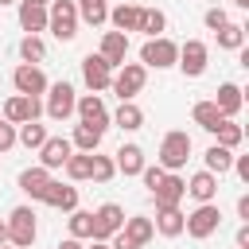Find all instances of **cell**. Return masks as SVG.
<instances>
[{
    "instance_id": "obj_1",
    "label": "cell",
    "mask_w": 249,
    "mask_h": 249,
    "mask_svg": "<svg viewBox=\"0 0 249 249\" xmlns=\"http://www.w3.org/2000/svg\"><path fill=\"white\" fill-rule=\"evenodd\" d=\"M47 31L58 43H70L78 35V8H74V0H51L47 4Z\"/></svg>"
},
{
    "instance_id": "obj_2",
    "label": "cell",
    "mask_w": 249,
    "mask_h": 249,
    "mask_svg": "<svg viewBox=\"0 0 249 249\" xmlns=\"http://www.w3.org/2000/svg\"><path fill=\"white\" fill-rule=\"evenodd\" d=\"M4 226H8V245H16V249H31L35 245L39 226H35V210L31 206H16L4 218Z\"/></svg>"
},
{
    "instance_id": "obj_3",
    "label": "cell",
    "mask_w": 249,
    "mask_h": 249,
    "mask_svg": "<svg viewBox=\"0 0 249 249\" xmlns=\"http://www.w3.org/2000/svg\"><path fill=\"white\" fill-rule=\"evenodd\" d=\"M175 58H179V43H171L167 35H160V39H144V47H140V66L148 70H167V66H175Z\"/></svg>"
},
{
    "instance_id": "obj_4",
    "label": "cell",
    "mask_w": 249,
    "mask_h": 249,
    "mask_svg": "<svg viewBox=\"0 0 249 249\" xmlns=\"http://www.w3.org/2000/svg\"><path fill=\"white\" fill-rule=\"evenodd\" d=\"M218 226H222V210H218L214 202H198V210L187 214L183 233H191L195 241H206L210 233H218Z\"/></svg>"
},
{
    "instance_id": "obj_5",
    "label": "cell",
    "mask_w": 249,
    "mask_h": 249,
    "mask_svg": "<svg viewBox=\"0 0 249 249\" xmlns=\"http://www.w3.org/2000/svg\"><path fill=\"white\" fill-rule=\"evenodd\" d=\"M144 82H148V70L140 66V62H121V70L113 74V82H109V89L121 97V101H132L140 89H144Z\"/></svg>"
},
{
    "instance_id": "obj_6",
    "label": "cell",
    "mask_w": 249,
    "mask_h": 249,
    "mask_svg": "<svg viewBox=\"0 0 249 249\" xmlns=\"http://www.w3.org/2000/svg\"><path fill=\"white\" fill-rule=\"evenodd\" d=\"M187 156H191V136L183 128H171L163 136V144H160V167L163 171H179L187 163Z\"/></svg>"
},
{
    "instance_id": "obj_7",
    "label": "cell",
    "mask_w": 249,
    "mask_h": 249,
    "mask_svg": "<svg viewBox=\"0 0 249 249\" xmlns=\"http://www.w3.org/2000/svg\"><path fill=\"white\" fill-rule=\"evenodd\" d=\"M74 101H78L74 86H70V82H54V86H47V105H43V113H47L51 121H66V117H74Z\"/></svg>"
},
{
    "instance_id": "obj_8",
    "label": "cell",
    "mask_w": 249,
    "mask_h": 249,
    "mask_svg": "<svg viewBox=\"0 0 249 249\" xmlns=\"http://www.w3.org/2000/svg\"><path fill=\"white\" fill-rule=\"evenodd\" d=\"M206 62H210V51H206V43H202V39H187V43L179 47L175 66H179L187 78H202V74H206Z\"/></svg>"
},
{
    "instance_id": "obj_9",
    "label": "cell",
    "mask_w": 249,
    "mask_h": 249,
    "mask_svg": "<svg viewBox=\"0 0 249 249\" xmlns=\"http://www.w3.org/2000/svg\"><path fill=\"white\" fill-rule=\"evenodd\" d=\"M93 214V237L89 241H109L113 233H121V226H124V210L117 206V202H101L97 210H89Z\"/></svg>"
},
{
    "instance_id": "obj_10",
    "label": "cell",
    "mask_w": 249,
    "mask_h": 249,
    "mask_svg": "<svg viewBox=\"0 0 249 249\" xmlns=\"http://www.w3.org/2000/svg\"><path fill=\"white\" fill-rule=\"evenodd\" d=\"M12 82H16V93H23V97H39V93H47V74L39 70V66H31V62H19L16 70H12Z\"/></svg>"
},
{
    "instance_id": "obj_11",
    "label": "cell",
    "mask_w": 249,
    "mask_h": 249,
    "mask_svg": "<svg viewBox=\"0 0 249 249\" xmlns=\"http://www.w3.org/2000/svg\"><path fill=\"white\" fill-rule=\"evenodd\" d=\"M39 113H43V101H39V97L16 93V97L4 101V117H0V121H8V124H27V121H39Z\"/></svg>"
},
{
    "instance_id": "obj_12",
    "label": "cell",
    "mask_w": 249,
    "mask_h": 249,
    "mask_svg": "<svg viewBox=\"0 0 249 249\" xmlns=\"http://www.w3.org/2000/svg\"><path fill=\"white\" fill-rule=\"evenodd\" d=\"M82 82L89 86V93H101V89H109V82H113V66H109L101 54H86V58H82Z\"/></svg>"
},
{
    "instance_id": "obj_13",
    "label": "cell",
    "mask_w": 249,
    "mask_h": 249,
    "mask_svg": "<svg viewBox=\"0 0 249 249\" xmlns=\"http://www.w3.org/2000/svg\"><path fill=\"white\" fill-rule=\"evenodd\" d=\"M152 198H156V206H179V202L187 198V179H183L179 171H167V175L156 183Z\"/></svg>"
},
{
    "instance_id": "obj_14",
    "label": "cell",
    "mask_w": 249,
    "mask_h": 249,
    "mask_svg": "<svg viewBox=\"0 0 249 249\" xmlns=\"http://www.w3.org/2000/svg\"><path fill=\"white\" fill-rule=\"evenodd\" d=\"M74 113H78V121H82V124L109 128V113H105V105H101V97H97V93H82V97L74 101Z\"/></svg>"
},
{
    "instance_id": "obj_15",
    "label": "cell",
    "mask_w": 249,
    "mask_h": 249,
    "mask_svg": "<svg viewBox=\"0 0 249 249\" xmlns=\"http://www.w3.org/2000/svg\"><path fill=\"white\" fill-rule=\"evenodd\" d=\"M70 140H62V136H47L43 140V148H39V167H47V171H54V167H62L66 160H70Z\"/></svg>"
},
{
    "instance_id": "obj_16",
    "label": "cell",
    "mask_w": 249,
    "mask_h": 249,
    "mask_svg": "<svg viewBox=\"0 0 249 249\" xmlns=\"http://www.w3.org/2000/svg\"><path fill=\"white\" fill-rule=\"evenodd\" d=\"M113 167L121 171V175H140L148 163H144V148L140 144H121L117 148V156H113Z\"/></svg>"
},
{
    "instance_id": "obj_17",
    "label": "cell",
    "mask_w": 249,
    "mask_h": 249,
    "mask_svg": "<svg viewBox=\"0 0 249 249\" xmlns=\"http://www.w3.org/2000/svg\"><path fill=\"white\" fill-rule=\"evenodd\" d=\"M47 187H51V171H47V167H27V171H19V191H23L27 198L43 202Z\"/></svg>"
},
{
    "instance_id": "obj_18",
    "label": "cell",
    "mask_w": 249,
    "mask_h": 249,
    "mask_svg": "<svg viewBox=\"0 0 249 249\" xmlns=\"http://www.w3.org/2000/svg\"><path fill=\"white\" fill-rule=\"evenodd\" d=\"M113 70L124 62V54H128V35H121V31H105L101 35V51H97Z\"/></svg>"
},
{
    "instance_id": "obj_19",
    "label": "cell",
    "mask_w": 249,
    "mask_h": 249,
    "mask_svg": "<svg viewBox=\"0 0 249 249\" xmlns=\"http://www.w3.org/2000/svg\"><path fill=\"white\" fill-rule=\"evenodd\" d=\"M43 202L54 206V210H66V214H70V210H78V187H70V183H54V179H51Z\"/></svg>"
},
{
    "instance_id": "obj_20",
    "label": "cell",
    "mask_w": 249,
    "mask_h": 249,
    "mask_svg": "<svg viewBox=\"0 0 249 249\" xmlns=\"http://www.w3.org/2000/svg\"><path fill=\"white\" fill-rule=\"evenodd\" d=\"M183 222H187V214L179 210V206H156V233H163V237H179L183 233Z\"/></svg>"
},
{
    "instance_id": "obj_21",
    "label": "cell",
    "mask_w": 249,
    "mask_h": 249,
    "mask_svg": "<svg viewBox=\"0 0 249 249\" xmlns=\"http://www.w3.org/2000/svg\"><path fill=\"white\" fill-rule=\"evenodd\" d=\"M214 105H218V113H222L226 121H233V117H237V109L245 105V97H241V86H233V82H222V86H218V97H214Z\"/></svg>"
},
{
    "instance_id": "obj_22",
    "label": "cell",
    "mask_w": 249,
    "mask_h": 249,
    "mask_svg": "<svg viewBox=\"0 0 249 249\" xmlns=\"http://www.w3.org/2000/svg\"><path fill=\"white\" fill-rule=\"evenodd\" d=\"M101 136H105V128H97V124H82V121H78V124H74V136H70V148L93 156V152L101 148Z\"/></svg>"
},
{
    "instance_id": "obj_23",
    "label": "cell",
    "mask_w": 249,
    "mask_h": 249,
    "mask_svg": "<svg viewBox=\"0 0 249 249\" xmlns=\"http://www.w3.org/2000/svg\"><path fill=\"white\" fill-rule=\"evenodd\" d=\"M187 195H191L195 202H214V195H218V175L195 171V175L187 179Z\"/></svg>"
},
{
    "instance_id": "obj_24",
    "label": "cell",
    "mask_w": 249,
    "mask_h": 249,
    "mask_svg": "<svg viewBox=\"0 0 249 249\" xmlns=\"http://www.w3.org/2000/svg\"><path fill=\"white\" fill-rule=\"evenodd\" d=\"M19 27H23L27 35L47 31V8H43V4H31V0H19Z\"/></svg>"
},
{
    "instance_id": "obj_25",
    "label": "cell",
    "mask_w": 249,
    "mask_h": 249,
    "mask_svg": "<svg viewBox=\"0 0 249 249\" xmlns=\"http://www.w3.org/2000/svg\"><path fill=\"white\" fill-rule=\"evenodd\" d=\"M109 23H113V31H121V35L136 31V27H140V4H117V8L109 12Z\"/></svg>"
},
{
    "instance_id": "obj_26",
    "label": "cell",
    "mask_w": 249,
    "mask_h": 249,
    "mask_svg": "<svg viewBox=\"0 0 249 249\" xmlns=\"http://www.w3.org/2000/svg\"><path fill=\"white\" fill-rule=\"evenodd\" d=\"M202 171H210V175H226L230 167H233V152L230 148H222V144H210L206 152H202Z\"/></svg>"
},
{
    "instance_id": "obj_27",
    "label": "cell",
    "mask_w": 249,
    "mask_h": 249,
    "mask_svg": "<svg viewBox=\"0 0 249 249\" xmlns=\"http://www.w3.org/2000/svg\"><path fill=\"white\" fill-rule=\"evenodd\" d=\"M121 233L124 237H132L140 249L152 241V233H156V226H152V218H144V214H132V218H124V226H121Z\"/></svg>"
},
{
    "instance_id": "obj_28",
    "label": "cell",
    "mask_w": 249,
    "mask_h": 249,
    "mask_svg": "<svg viewBox=\"0 0 249 249\" xmlns=\"http://www.w3.org/2000/svg\"><path fill=\"white\" fill-rule=\"evenodd\" d=\"M113 124L124 128V132H136V128L144 124V109H140L136 101H121V109L113 113Z\"/></svg>"
},
{
    "instance_id": "obj_29",
    "label": "cell",
    "mask_w": 249,
    "mask_h": 249,
    "mask_svg": "<svg viewBox=\"0 0 249 249\" xmlns=\"http://www.w3.org/2000/svg\"><path fill=\"white\" fill-rule=\"evenodd\" d=\"M74 8H78V19H86L89 27H101L109 19V4L105 0H74Z\"/></svg>"
},
{
    "instance_id": "obj_30",
    "label": "cell",
    "mask_w": 249,
    "mask_h": 249,
    "mask_svg": "<svg viewBox=\"0 0 249 249\" xmlns=\"http://www.w3.org/2000/svg\"><path fill=\"white\" fill-rule=\"evenodd\" d=\"M136 31H144L148 39H160L163 31H167V16L160 12V8H140V27Z\"/></svg>"
},
{
    "instance_id": "obj_31",
    "label": "cell",
    "mask_w": 249,
    "mask_h": 249,
    "mask_svg": "<svg viewBox=\"0 0 249 249\" xmlns=\"http://www.w3.org/2000/svg\"><path fill=\"white\" fill-rule=\"evenodd\" d=\"M191 117H195V124H198V128H206V132H214V128L226 121V117L218 113V105H214V101H198V105L191 109Z\"/></svg>"
},
{
    "instance_id": "obj_32",
    "label": "cell",
    "mask_w": 249,
    "mask_h": 249,
    "mask_svg": "<svg viewBox=\"0 0 249 249\" xmlns=\"http://www.w3.org/2000/svg\"><path fill=\"white\" fill-rule=\"evenodd\" d=\"M16 140H19L23 148H31V152H39V148H43V140H47V124H39V121H27V124H19V132H16Z\"/></svg>"
},
{
    "instance_id": "obj_33",
    "label": "cell",
    "mask_w": 249,
    "mask_h": 249,
    "mask_svg": "<svg viewBox=\"0 0 249 249\" xmlns=\"http://www.w3.org/2000/svg\"><path fill=\"white\" fill-rule=\"evenodd\" d=\"M19 58L31 62V66H39V62L47 58V43H43L39 35H23V39H19Z\"/></svg>"
},
{
    "instance_id": "obj_34",
    "label": "cell",
    "mask_w": 249,
    "mask_h": 249,
    "mask_svg": "<svg viewBox=\"0 0 249 249\" xmlns=\"http://www.w3.org/2000/svg\"><path fill=\"white\" fill-rule=\"evenodd\" d=\"M66 226H70V237H78V241L93 237V214H89V210H70Z\"/></svg>"
},
{
    "instance_id": "obj_35",
    "label": "cell",
    "mask_w": 249,
    "mask_h": 249,
    "mask_svg": "<svg viewBox=\"0 0 249 249\" xmlns=\"http://www.w3.org/2000/svg\"><path fill=\"white\" fill-rule=\"evenodd\" d=\"M214 35H218V47H222V51H241V47H245V27H241V23H226V27L214 31Z\"/></svg>"
},
{
    "instance_id": "obj_36",
    "label": "cell",
    "mask_w": 249,
    "mask_h": 249,
    "mask_svg": "<svg viewBox=\"0 0 249 249\" xmlns=\"http://www.w3.org/2000/svg\"><path fill=\"white\" fill-rule=\"evenodd\" d=\"M214 136H218V144H222V148H230V152H233V148L245 140V128H241L237 121H222V124L214 128Z\"/></svg>"
},
{
    "instance_id": "obj_37",
    "label": "cell",
    "mask_w": 249,
    "mask_h": 249,
    "mask_svg": "<svg viewBox=\"0 0 249 249\" xmlns=\"http://www.w3.org/2000/svg\"><path fill=\"white\" fill-rule=\"evenodd\" d=\"M89 160H93L89 152H70V160H66L62 167H66V175L78 183V179H89Z\"/></svg>"
},
{
    "instance_id": "obj_38",
    "label": "cell",
    "mask_w": 249,
    "mask_h": 249,
    "mask_svg": "<svg viewBox=\"0 0 249 249\" xmlns=\"http://www.w3.org/2000/svg\"><path fill=\"white\" fill-rule=\"evenodd\" d=\"M113 175H117L113 156H97V152H93V160H89V179H93V183H109Z\"/></svg>"
},
{
    "instance_id": "obj_39",
    "label": "cell",
    "mask_w": 249,
    "mask_h": 249,
    "mask_svg": "<svg viewBox=\"0 0 249 249\" xmlns=\"http://www.w3.org/2000/svg\"><path fill=\"white\" fill-rule=\"evenodd\" d=\"M202 23H206L210 31H222V27L230 23V16H226V8H206V16H202Z\"/></svg>"
},
{
    "instance_id": "obj_40",
    "label": "cell",
    "mask_w": 249,
    "mask_h": 249,
    "mask_svg": "<svg viewBox=\"0 0 249 249\" xmlns=\"http://www.w3.org/2000/svg\"><path fill=\"white\" fill-rule=\"evenodd\" d=\"M163 175H167V171H163L160 163H156V167H144V171H140V179H144V187H148V191H156V183H160Z\"/></svg>"
},
{
    "instance_id": "obj_41",
    "label": "cell",
    "mask_w": 249,
    "mask_h": 249,
    "mask_svg": "<svg viewBox=\"0 0 249 249\" xmlns=\"http://www.w3.org/2000/svg\"><path fill=\"white\" fill-rule=\"evenodd\" d=\"M8 148H16V124L0 121V152H8Z\"/></svg>"
},
{
    "instance_id": "obj_42",
    "label": "cell",
    "mask_w": 249,
    "mask_h": 249,
    "mask_svg": "<svg viewBox=\"0 0 249 249\" xmlns=\"http://www.w3.org/2000/svg\"><path fill=\"white\" fill-rule=\"evenodd\" d=\"M233 171L241 183H249V156H233Z\"/></svg>"
},
{
    "instance_id": "obj_43",
    "label": "cell",
    "mask_w": 249,
    "mask_h": 249,
    "mask_svg": "<svg viewBox=\"0 0 249 249\" xmlns=\"http://www.w3.org/2000/svg\"><path fill=\"white\" fill-rule=\"evenodd\" d=\"M109 249H140V245H136L132 237H124V233H113V237H109Z\"/></svg>"
},
{
    "instance_id": "obj_44",
    "label": "cell",
    "mask_w": 249,
    "mask_h": 249,
    "mask_svg": "<svg viewBox=\"0 0 249 249\" xmlns=\"http://www.w3.org/2000/svg\"><path fill=\"white\" fill-rule=\"evenodd\" d=\"M237 214H241V222L249 226V195H241V198H237Z\"/></svg>"
},
{
    "instance_id": "obj_45",
    "label": "cell",
    "mask_w": 249,
    "mask_h": 249,
    "mask_svg": "<svg viewBox=\"0 0 249 249\" xmlns=\"http://www.w3.org/2000/svg\"><path fill=\"white\" fill-rule=\"evenodd\" d=\"M233 241H237V249H249V226H241V230H237V237H233Z\"/></svg>"
},
{
    "instance_id": "obj_46",
    "label": "cell",
    "mask_w": 249,
    "mask_h": 249,
    "mask_svg": "<svg viewBox=\"0 0 249 249\" xmlns=\"http://www.w3.org/2000/svg\"><path fill=\"white\" fill-rule=\"evenodd\" d=\"M58 249H86V245H82L78 237H62V241H58Z\"/></svg>"
},
{
    "instance_id": "obj_47",
    "label": "cell",
    "mask_w": 249,
    "mask_h": 249,
    "mask_svg": "<svg viewBox=\"0 0 249 249\" xmlns=\"http://www.w3.org/2000/svg\"><path fill=\"white\" fill-rule=\"evenodd\" d=\"M86 249H109V241H93V245H86Z\"/></svg>"
},
{
    "instance_id": "obj_48",
    "label": "cell",
    "mask_w": 249,
    "mask_h": 249,
    "mask_svg": "<svg viewBox=\"0 0 249 249\" xmlns=\"http://www.w3.org/2000/svg\"><path fill=\"white\" fill-rule=\"evenodd\" d=\"M4 241H8V226L0 222V245H4Z\"/></svg>"
},
{
    "instance_id": "obj_49",
    "label": "cell",
    "mask_w": 249,
    "mask_h": 249,
    "mask_svg": "<svg viewBox=\"0 0 249 249\" xmlns=\"http://www.w3.org/2000/svg\"><path fill=\"white\" fill-rule=\"evenodd\" d=\"M233 4H237V8H249V0H233Z\"/></svg>"
},
{
    "instance_id": "obj_50",
    "label": "cell",
    "mask_w": 249,
    "mask_h": 249,
    "mask_svg": "<svg viewBox=\"0 0 249 249\" xmlns=\"http://www.w3.org/2000/svg\"><path fill=\"white\" fill-rule=\"evenodd\" d=\"M31 4H43V8H47V4H51V0H31Z\"/></svg>"
},
{
    "instance_id": "obj_51",
    "label": "cell",
    "mask_w": 249,
    "mask_h": 249,
    "mask_svg": "<svg viewBox=\"0 0 249 249\" xmlns=\"http://www.w3.org/2000/svg\"><path fill=\"white\" fill-rule=\"evenodd\" d=\"M0 249H16V245H8V241H4V245H0Z\"/></svg>"
},
{
    "instance_id": "obj_52",
    "label": "cell",
    "mask_w": 249,
    "mask_h": 249,
    "mask_svg": "<svg viewBox=\"0 0 249 249\" xmlns=\"http://www.w3.org/2000/svg\"><path fill=\"white\" fill-rule=\"evenodd\" d=\"M0 4H19V0H0Z\"/></svg>"
}]
</instances>
